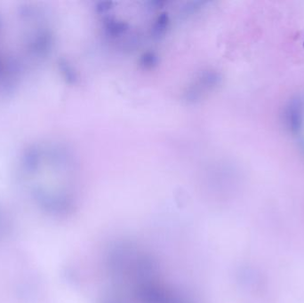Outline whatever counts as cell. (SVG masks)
I'll return each mask as SVG.
<instances>
[{
	"label": "cell",
	"mask_w": 304,
	"mask_h": 303,
	"mask_svg": "<svg viewBox=\"0 0 304 303\" xmlns=\"http://www.w3.org/2000/svg\"><path fill=\"white\" fill-rule=\"evenodd\" d=\"M286 122L290 129L296 133L298 132L303 124V109L299 102H293L286 111Z\"/></svg>",
	"instance_id": "6da1fadb"
}]
</instances>
